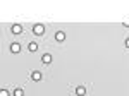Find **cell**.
I'll use <instances>...</instances> for the list:
<instances>
[{
	"mask_svg": "<svg viewBox=\"0 0 129 96\" xmlns=\"http://www.w3.org/2000/svg\"><path fill=\"white\" fill-rule=\"evenodd\" d=\"M22 94H24L22 89H16V91H14V96H22Z\"/></svg>",
	"mask_w": 129,
	"mask_h": 96,
	"instance_id": "9",
	"label": "cell"
},
{
	"mask_svg": "<svg viewBox=\"0 0 129 96\" xmlns=\"http://www.w3.org/2000/svg\"><path fill=\"white\" fill-rule=\"evenodd\" d=\"M41 62H43V64H50V62H52V55H50V53H45V55L41 57Z\"/></svg>",
	"mask_w": 129,
	"mask_h": 96,
	"instance_id": "2",
	"label": "cell"
},
{
	"mask_svg": "<svg viewBox=\"0 0 129 96\" xmlns=\"http://www.w3.org/2000/svg\"><path fill=\"white\" fill-rule=\"evenodd\" d=\"M0 96H9V91L7 89H0Z\"/></svg>",
	"mask_w": 129,
	"mask_h": 96,
	"instance_id": "10",
	"label": "cell"
},
{
	"mask_svg": "<svg viewBox=\"0 0 129 96\" xmlns=\"http://www.w3.org/2000/svg\"><path fill=\"white\" fill-rule=\"evenodd\" d=\"M55 38H57V41H64V38H66V34H64L62 31H59V33L55 34Z\"/></svg>",
	"mask_w": 129,
	"mask_h": 96,
	"instance_id": "6",
	"label": "cell"
},
{
	"mask_svg": "<svg viewBox=\"0 0 129 96\" xmlns=\"http://www.w3.org/2000/svg\"><path fill=\"white\" fill-rule=\"evenodd\" d=\"M21 29H22V28H21L19 24H14V26H12V33H14V34H19Z\"/></svg>",
	"mask_w": 129,
	"mask_h": 96,
	"instance_id": "5",
	"label": "cell"
},
{
	"mask_svg": "<svg viewBox=\"0 0 129 96\" xmlns=\"http://www.w3.org/2000/svg\"><path fill=\"white\" fill-rule=\"evenodd\" d=\"M126 45H127V46H129V39H127V41H126Z\"/></svg>",
	"mask_w": 129,
	"mask_h": 96,
	"instance_id": "11",
	"label": "cell"
},
{
	"mask_svg": "<svg viewBox=\"0 0 129 96\" xmlns=\"http://www.w3.org/2000/svg\"><path fill=\"white\" fill-rule=\"evenodd\" d=\"M76 93H78L79 96H83L84 93H86V91H84V87H78V89H76Z\"/></svg>",
	"mask_w": 129,
	"mask_h": 96,
	"instance_id": "7",
	"label": "cell"
},
{
	"mask_svg": "<svg viewBox=\"0 0 129 96\" xmlns=\"http://www.w3.org/2000/svg\"><path fill=\"white\" fill-rule=\"evenodd\" d=\"M43 31H45V26H43V24H36V26L33 28V33H35V34H43Z\"/></svg>",
	"mask_w": 129,
	"mask_h": 96,
	"instance_id": "1",
	"label": "cell"
},
{
	"mask_svg": "<svg viewBox=\"0 0 129 96\" xmlns=\"http://www.w3.org/2000/svg\"><path fill=\"white\" fill-rule=\"evenodd\" d=\"M29 50H31V52H36V50H38L36 43H29Z\"/></svg>",
	"mask_w": 129,
	"mask_h": 96,
	"instance_id": "8",
	"label": "cell"
},
{
	"mask_svg": "<svg viewBox=\"0 0 129 96\" xmlns=\"http://www.w3.org/2000/svg\"><path fill=\"white\" fill-rule=\"evenodd\" d=\"M31 77H33V81H40V79H41V74L38 72V70H35V72L31 74Z\"/></svg>",
	"mask_w": 129,
	"mask_h": 96,
	"instance_id": "4",
	"label": "cell"
},
{
	"mask_svg": "<svg viewBox=\"0 0 129 96\" xmlns=\"http://www.w3.org/2000/svg\"><path fill=\"white\" fill-rule=\"evenodd\" d=\"M19 50H21V46L17 43H12V45H10V52H12V53H19Z\"/></svg>",
	"mask_w": 129,
	"mask_h": 96,
	"instance_id": "3",
	"label": "cell"
}]
</instances>
